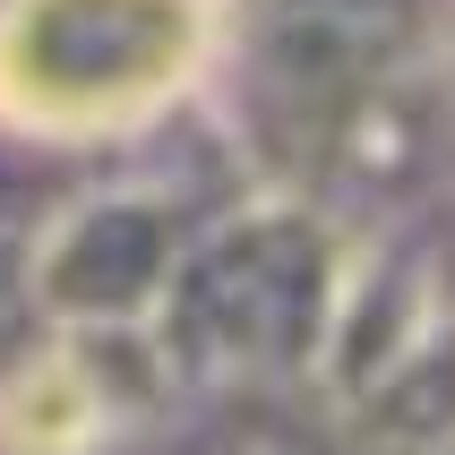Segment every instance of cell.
Masks as SVG:
<instances>
[{
  "label": "cell",
  "instance_id": "cell-6",
  "mask_svg": "<svg viewBox=\"0 0 455 455\" xmlns=\"http://www.w3.org/2000/svg\"><path fill=\"white\" fill-rule=\"evenodd\" d=\"M232 455H301V447H232Z\"/></svg>",
  "mask_w": 455,
  "mask_h": 455
},
{
  "label": "cell",
  "instance_id": "cell-1",
  "mask_svg": "<svg viewBox=\"0 0 455 455\" xmlns=\"http://www.w3.org/2000/svg\"><path fill=\"white\" fill-rule=\"evenodd\" d=\"M353 241L301 198L250 189L189 241L155 309V353L189 395H301L327 379Z\"/></svg>",
  "mask_w": 455,
  "mask_h": 455
},
{
  "label": "cell",
  "instance_id": "cell-5",
  "mask_svg": "<svg viewBox=\"0 0 455 455\" xmlns=\"http://www.w3.org/2000/svg\"><path fill=\"white\" fill-rule=\"evenodd\" d=\"M35 335V309H26V241L0 224V361Z\"/></svg>",
  "mask_w": 455,
  "mask_h": 455
},
{
  "label": "cell",
  "instance_id": "cell-3",
  "mask_svg": "<svg viewBox=\"0 0 455 455\" xmlns=\"http://www.w3.org/2000/svg\"><path fill=\"white\" fill-rule=\"evenodd\" d=\"M224 206L189 198L172 172L69 189L44 224L26 232V309H35V327H69V335L155 327L189 241Z\"/></svg>",
  "mask_w": 455,
  "mask_h": 455
},
{
  "label": "cell",
  "instance_id": "cell-2",
  "mask_svg": "<svg viewBox=\"0 0 455 455\" xmlns=\"http://www.w3.org/2000/svg\"><path fill=\"white\" fill-rule=\"evenodd\" d=\"M232 0H0V147H129L215 95Z\"/></svg>",
  "mask_w": 455,
  "mask_h": 455
},
{
  "label": "cell",
  "instance_id": "cell-4",
  "mask_svg": "<svg viewBox=\"0 0 455 455\" xmlns=\"http://www.w3.org/2000/svg\"><path fill=\"white\" fill-rule=\"evenodd\" d=\"M344 421L370 447H395V455H447L455 447V309L379 387H361L353 404H344Z\"/></svg>",
  "mask_w": 455,
  "mask_h": 455
}]
</instances>
